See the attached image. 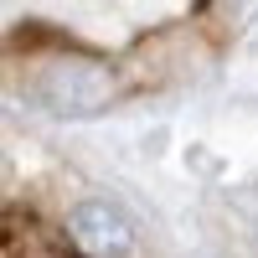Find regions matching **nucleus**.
Wrapping results in <instances>:
<instances>
[{"instance_id": "obj_1", "label": "nucleus", "mask_w": 258, "mask_h": 258, "mask_svg": "<svg viewBox=\"0 0 258 258\" xmlns=\"http://www.w3.org/2000/svg\"><path fill=\"white\" fill-rule=\"evenodd\" d=\"M36 93L62 119H93V114H103L119 98V78H114L109 62H98V57H57L52 68L41 73Z\"/></svg>"}, {"instance_id": "obj_2", "label": "nucleus", "mask_w": 258, "mask_h": 258, "mask_svg": "<svg viewBox=\"0 0 258 258\" xmlns=\"http://www.w3.org/2000/svg\"><path fill=\"white\" fill-rule=\"evenodd\" d=\"M68 232H73V243L88 253V258H124L129 248H135V227H129V217L114 207V202H78L68 212Z\"/></svg>"}]
</instances>
